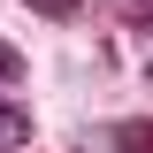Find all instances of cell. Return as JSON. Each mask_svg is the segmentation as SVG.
<instances>
[{
  "label": "cell",
  "mask_w": 153,
  "mask_h": 153,
  "mask_svg": "<svg viewBox=\"0 0 153 153\" xmlns=\"http://www.w3.org/2000/svg\"><path fill=\"white\" fill-rule=\"evenodd\" d=\"M16 76H23V54L8 46V38H0V84H16Z\"/></svg>",
  "instance_id": "obj_3"
},
{
  "label": "cell",
  "mask_w": 153,
  "mask_h": 153,
  "mask_svg": "<svg viewBox=\"0 0 153 153\" xmlns=\"http://www.w3.org/2000/svg\"><path fill=\"white\" fill-rule=\"evenodd\" d=\"M146 76H153V69H146Z\"/></svg>",
  "instance_id": "obj_6"
},
{
  "label": "cell",
  "mask_w": 153,
  "mask_h": 153,
  "mask_svg": "<svg viewBox=\"0 0 153 153\" xmlns=\"http://www.w3.org/2000/svg\"><path fill=\"white\" fill-rule=\"evenodd\" d=\"M115 153H153V123H115Z\"/></svg>",
  "instance_id": "obj_1"
},
{
  "label": "cell",
  "mask_w": 153,
  "mask_h": 153,
  "mask_svg": "<svg viewBox=\"0 0 153 153\" xmlns=\"http://www.w3.org/2000/svg\"><path fill=\"white\" fill-rule=\"evenodd\" d=\"M23 138H31V115H23V107H8V100H0V146H23Z\"/></svg>",
  "instance_id": "obj_2"
},
{
  "label": "cell",
  "mask_w": 153,
  "mask_h": 153,
  "mask_svg": "<svg viewBox=\"0 0 153 153\" xmlns=\"http://www.w3.org/2000/svg\"><path fill=\"white\" fill-rule=\"evenodd\" d=\"M38 16H76V8H84V0H31Z\"/></svg>",
  "instance_id": "obj_4"
},
{
  "label": "cell",
  "mask_w": 153,
  "mask_h": 153,
  "mask_svg": "<svg viewBox=\"0 0 153 153\" xmlns=\"http://www.w3.org/2000/svg\"><path fill=\"white\" fill-rule=\"evenodd\" d=\"M130 23H153V0H130Z\"/></svg>",
  "instance_id": "obj_5"
}]
</instances>
